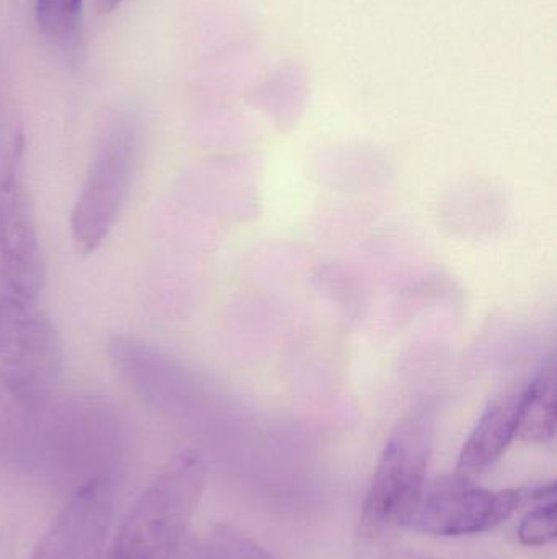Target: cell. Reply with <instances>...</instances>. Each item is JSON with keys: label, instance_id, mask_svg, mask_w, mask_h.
<instances>
[{"label": "cell", "instance_id": "6da1fadb", "mask_svg": "<svg viewBox=\"0 0 557 559\" xmlns=\"http://www.w3.org/2000/svg\"><path fill=\"white\" fill-rule=\"evenodd\" d=\"M206 486L196 450L170 459L131 506L101 559H177Z\"/></svg>", "mask_w": 557, "mask_h": 559}, {"label": "cell", "instance_id": "7a4b0ae2", "mask_svg": "<svg viewBox=\"0 0 557 559\" xmlns=\"http://www.w3.org/2000/svg\"><path fill=\"white\" fill-rule=\"evenodd\" d=\"M437 407L424 403L405 414L392 430L376 465L360 515V537L379 540L409 519L427 485L434 450Z\"/></svg>", "mask_w": 557, "mask_h": 559}, {"label": "cell", "instance_id": "3957f363", "mask_svg": "<svg viewBox=\"0 0 557 559\" xmlns=\"http://www.w3.org/2000/svg\"><path fill=\"white\" fill-rule=\"evenodd\" d=\"M64 371L55 322L36 301L0 295V388L23 406L48 403Z\"/></svg>", "mask_w": 557, "mask_h": 559}, {"label": "cell", "instance_id": "277c9868", "mask_svg": "<svg viewBox=\"0 0 557 559\" xmlns=\"http://www.w3.org/2000/svg\"><path fill=\"white\" fill-rule=\"evenodd\" d=\"M141 157L134 121H114L101 138L71 213V238L78 254H94L117 225L130 197Z\"/></svg>", "mask_w": 557, "mask_h": 559}, {"label": "cell", "instance_id": "5b68a950", "mask_svg": "<svg viewBox=\"0 0 557 559\" xmlns=\"http://www.w3.org/2000/svg\"><path fill=\"white\" fill-rule=\"evenodd\" d=\"M555 496V483L491 491L457 473L425 485L408 527L434 537L484 534L509 521L522 506Z\"/></svg>", "mask_w": 557, "mask_h": 559}, {"label": "cell", "instance_id": "8992f818", "mask_svg": "<svg viewBox=\"0 0 557 559\" xmlns=\"http://www.w3.org/2000/svg\"><path fill=\"white\" fill-rule=\"evenodd\" d=\"M23 153L25 136L16 133L0 174V275L9 295L36 301L45 286V258Z\"/></svg>", "mask_w": 557, "mask_h": 559}, {"label": "cell", "instance_id": "52a82bcc", "mask_svg": "<svg viewBox=\"0 0 557 559\" xmlns=\"http://www.w3.org/2000/svg\"><path fill=\"white\" fill-rule=\"evenodd\" d=\"M113 514L110 481L105 476H94L78 486L29 559H101Z\"/></svg>", "mask_w": 557, "mask_h": 559}, {"label": "cell", "instance_id": "ba28073f", "mask_svg": "<svg viewBox=\"0 0 557 559\" xmlns=\"http://www.w3.org/2000/svg\"><path fill=\"white\" fill-rule=\"evenodd\" d=\"M523 390L502 394L477 420L458 459V475L464 478L486 472L499 462L517 439Z\"/></svg>", "mask_w": 557, "mask_h": 559}, {"label": "cell", "instance_id": "9c48e42d", "mask_svg": "<svg viewBox=\"0 0 557 559\" xmlns=\"http://www.w3.org/2000/svg\"><path fill=\"white\" fill-rule=\"evenodd\" d=\"M556 436V364L546 361L523 390L517 439L546 445Z\"/></svg>", "mask_w": 557, "mask_h": 559}, {"label": "cell", "instance_id": "30bf717a", "mask_svg": "<svg viewBox=\"0 0 557 559\" xmlns=\"http://www.w3.org/2000/svg\"><path fill=\"white\" fill-rule=\"evenodd\" d=\"M177 559H278L229 524H213L186 535Z\"/></svg>", "mask_w": 557, "mask_h": 559}, {"label": "cell", "instance_id": "8fae6325", "mask_svg": "<svg viewBox=\"0 0 557 559\" xmlns=\"http://www.w3.org/2000/svg\"><path fill=\"white\" fill-rule=\"evenodd\" d=\"M85 0H35V19L48 38L68 43L81 25Z\"/></svg>", "mask_w": 557, "mask_h": 559}, {"label": "cell", "instance_id": "7c38bea8", "mask_svg": "<svg viewBox=\"0 0 557 559\" xmlns=\"http://www.w3.org/2000/svg\"><path fill=\"white\" fill-rule=\"evenodd\" d=\"M556 508L555 499H548L532 509L517 527V538L520 544L532 548L553 544L557 537Z\"/></svg>", "mask_w": 557, "mask_h": 559}, {"label": "cell", "instance_id": "4fadbf2b", "mask_svg": "<svg viewBox=\"0 0 557 559\" xmlns=\"http://www.w3.org/2000/svg\"><path fill=\"white\" fill-rule=\"evenodd\" d=\"M123 2L124 0H97L95 7H97L98 15H110Z\"/></svg>", "mask_w": 557, "mask_h": 559}]
</instances>
